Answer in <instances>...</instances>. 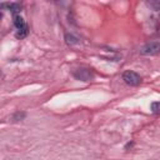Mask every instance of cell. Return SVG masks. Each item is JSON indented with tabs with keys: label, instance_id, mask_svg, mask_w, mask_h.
Returning <instances> with one entry per match:
<instances>
[{
	"label": "cell",
	"instance_id": "obj_1",
	"mask_svg": "<svg viewBox=\"0 0 160 160\" xmlns=\"http://www.w3.org/2000/svg\"><path fill=\"white\" fill-rule=\"evenodd\" d=\"M121 78L124 80V82L128 84V85H130V86H139L141 84V76L138 72L132 71V70L124 71L122 75H121Z\"/></svg>",
	"mask_w": 160,
	"mask_h": 160
},
{
	"label": "cell",
	"instance_id": "obj_2",
	"mask_svg": "<svg viewBox=\"0 0 160 160\" xmlns=\"http://www.w3.org/2000/svg\"><path fill=\"white\" fill-rule=\"evenodd\" d=\"M160 50V42L158 40L146 42L144 46L140 48V54L141 55H156Z\"/></svg>",
	"mask_w": 160,
	"mask_h": 160
},
{
	"label": "cell",
	"instance_id": "obj_3",
	"mask_svg": "<svg viewBox=\"0 0 160 160\" xmlns=\"http://www.w3.org/2000/svg\"><path fill=\"white\" fill-rule=\"evenodd\" d=\"M72 75H74L75 79L81 80V81H90V80H92V78H94V74H92L91 69H86V68L76 69V70L72 72Z\"/></svg>",
	"mask_w": 160,
	"mask_h": 160
},
{
	"label": "cell",
	"instance_id": "obj_4",
	"mask_svg": "<svg viewBox=\"0 0 160 160\" xmlns=\"http://www.w3.org/2000/svg\"><path fill=\"white\" fill-rule=\"evenodd\" d=\"M0 8H6L10 12H12V15H18L21 11L22 5L20 2H6V4H0Z\"/></svg>",
	"mask_w": 160,
	"mask_h": 160
},
{
	"label": "cell",
	"instance_id": "obj_5",
	"mask_svg": "<svg viewBox=\"0 0 160 160\" xmlns=\"http://www.w3.org/2000/svg\"><path fill=\"white\" fill-rule=\"evenodd\" d=\"M12 22H14V26L16 28V30H20V29H24L28 26L25 20L20 15H12Z\"/></svg>",
	"mask_w": 160,
	"mask_h": 160
},
{
	"label": "cell",
	"instance_id": "obj_6",
	"mask_svg": "<svg viewBox=\"0 0 160 160\" xmlns=\"http://www.w3.org/2000/svg\"><path fill=\"white\" fill-rule=\"evenodd\" d=\"M25 116H26V112L25 111H15L14 114H12V116H11V120L14 121V122H16V121H21V120H24L25 119Z\"/></svg>",
	"mask_w": 160,
	"mask_h": 160
},
{
	"label": "cell",
	"instance_id": "obj_7",
	"mask_svg": "<svg viewBox=\"0 0 160 160\" xmlns=\"http://www.w3.org/2000/svg\"><path fill=\"white\" fill-rule=\"evenodd\" d=\"M65 41H66L68 45H75V44L79 42V39L75 38V36L71 35V34H65Z\"/></svg>",
	"mask_w": 160,
	"mask_h": 160
},
{
	"label": "cell",
	"instance_id": "obj_8",
	"mask_svg": "<svg viewBox=\"0 0 160 160\" xmlns=\"http://www.w3.org/2000/svg\"><path fill=\"white\" fill-rule=\"evenodd\" d=\"M28 34H29V28L26 26V28H24V29L16 30L15 36H16L18 39H24V38H26V36H28Z\"/></svg>",
	"mask_w": 160,
	"mask_h": 160
},
{
	"label": "cell",
	"instance_id": "obj_9",
	"mask_svg": "<svg viewBox=\"0 0 160 160\" xmlns=\"http://www.w3.org/2000/svg\"><path fill=\"white\" fill-rule=\"evenodd\" d=\"M150 110L154 112V114H159V110H160V102L159 101H154L150 104Z\"/></svg>",
	"mask_w": 160,
	"mask_h": 160
},
{
	"label": "cell",
	"instance_id": "obj_10",
	"mask_svg": "<svg viewBox=\"0 0 160 160\" xmlns=\"http://www.w3.org/2000/svg\"><path fill=\"white\" fill-rule=\"evenodd\" d=\"M148 5H150L151 8H154L155 11H158L160 9V2L159 1H150V2H148Z\"/></svg>",
	"mask_w": 160,
	"mask_h": 160
},
{
	"label": "cell",
	"instance_id": "obj_11",
	"mask_svg": "<svg viewBox=\"0 0 160 160\" xmlns=\"http://www.w3.org/2000/svg\"><path fill=\"white\" fill-rule=\"evenodd\" d=\"M1 18H2V12L0 11V19H1Z\"/></svg>",
	"mask_w": 160,
	"mask_h": 160
}]
</instances>
